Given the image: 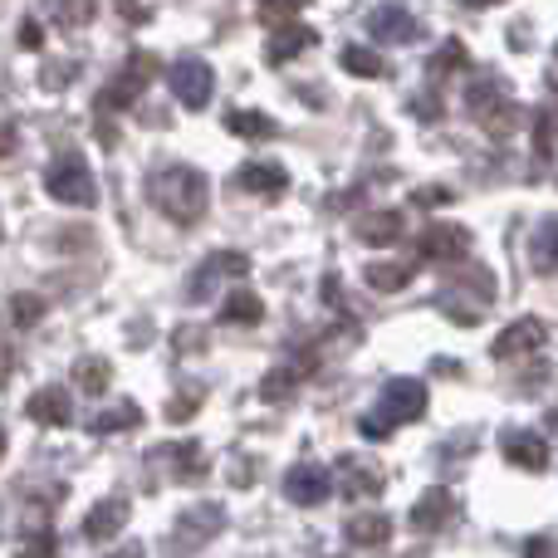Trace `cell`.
<instances>
[{
    "label": "cell",
    "mask_w": 558,
    "mask_h": 558,
    "mask_svg": "<svg viewBox=\"0 0 558 558\" xmlns=\"http://www.w3.org/2000/svg\"><path fill=\"white\" fill-rule=\"evenodd\" d=\"M343 534L357 549H377V544H387V534H392V520H387L383 510H367V514H353V520L343 524Z\"/></svg>",
    "instance_id": "21"
},
{
    "label": "cell",
    "mask_w": 558,
    "mask_h": 558,
    "mask_svg": "<svg viewBox=\"0 0 558 558\" xmlns=\"http://www.w3.org/2000/svg\"><path fill=\"white\" fill-rule=\"evenodd\" d=\"M265 318V299L260 294H251V289H235V294H226V304H221V324H241V328H251V324H260Z\"/></svg>",
    "instance_id": "26"
},
{
    "label": "cell",
    "mask_w": 558,
    "mask_h": 558,
    "mask_svg": "<svg viewBox=\"0 0 558 558\" xmlns=\"http://www.w3.org/2000/svg\"><path fill=\"white\" fill-rule=\"evenodd\" d=\"M367 29H373V39H383V45H412L416 35H422V25H416V15H407L402 5H383L367 15Z\"/></svg>",
    "instance_id": "16"
},
{
    "label": "cell",
    "mask_w": 558,
    "mask_h": 558,
    "mask_svg": "<svg viewBox=\"0 0 558 558\" xmlns=\"http://www.w3.org/2000/svg\"><path fill=\"white\" fill-rule=\"evenodd\" d=\"M338 475H343V495H357V500H367V495H383V471L363 465V456H343Z\"/></svg>",
    "instance_id": "22"
},
{
    "label": "cell",
    "mask_w": 558,
    "mask_h": 558,
    "mask_svg": "<svg viewBox=\"0 0 558 558\" xmlns=\"http://www.w3.org/2000/svg\"><path fill=\"white\" fill-rule=\"evenodd\" d=\"M167 88H172V98L186 108V113H202L216 94V74L202 54H182L172 69H167Z\"/></svg>",
    "instance_id": "5"
},
{
    "label": "cell",
    "mask_w": 558,
    "mask_h": 558,
    "mask_svg": "<svg viewBox=\"0 0 558 558\" xmlns=\"http://www.w3.org/2000/svg\"><path fill=\"white\" fill-rule=\"evenodd\" d=\"M153 456H162V461L177 465V475H192V481H202L206 475V451L196 441H182V446H157Z\"/></svg>",
    "instance_id": "27"
},
{
    "label": "cell",
    "mask_w": 558,
    "mask_h": 558,
    "mask_svg": "<svg viewBox=\"0 0 558 558\" xmlns=\"http://www.w3.org/2000/svg\"><path fill=\"white\" fill-rule=\"evenodd\" d=\"M226 520H231V514H226L221 500H196V505H186V510L177 514V524H172V549H177V554L206 549L216 534H226Z\"/></svg>",
    "instance_id": "4"
},
{
    "label": "cell",
    "mask_w": 558,
    "mask_h": 558,
    "mask_svg": "<svg viewBox=\"0 0 558 558\" xmlns=\"http://www.w3.org/2000/svg\"><path fill=\"white\" fill-rule=\"evenodd\" d=\"M407 235V216L402 211H367L363 221H357V241L363 245H397Z\"/></svg>",
    "instance_id": "18"
},
{
    "label": "cell",
    "mask_w": 558,
    "mask_h": 558,
    "mask_svg": "<svg viewBox=\"0 0 558 558\" xmlns=\"http://www.w3.org/2000/svg\"><path fill=\"white\" fill-rule=\"evenodd\" d=\"M318 35L304 25V20H284V25H270V45H265V59L270 64H289L294 54H304V49H314Z\"/></svg>",
    "instance_id": "14"
},
{
    "label": "cell",
    "mask_w": 558,
    "mask_h": 558,
    "mask_svg": "<svg viewBox=\"0 0 558 558\" xmlns=\"http://www.w3.org/2000/svg\"><path fill=\"white\" fill-rule=\"evenodd\" d=\"M147 196H153V206L167 216V221L196 226L206 216V206H211V182H206L202 167L172 162V167H162V172H153Z\"/></svg>",
    "instance_id": "1"
},
{
    "label": "cell",
    "mask_w": 558,
    "mask_h": 558,
    "mask_svg": "<svg viewBox=\"0 0 558 558\" xmlns=\"http://www.w3.org/2000/svg\"><path fill=\"white\" fill-rule=\"evenodd\" d=\"M530 265L539 275H558V216H544L530 235Z\"/></svg>",
    "instance_id": "19"
},
{
    "label": "cell",
    "mask_w": 558,
    "mask_h": 558,
    "mask_svg": "<svg viewBox=\"0 0 558 558\" xmlns=\"http://www.w3.org/2000/svg\"><path fill=\"white\" fill-rule=\"evenodd\" d=\"M74 383H78V392L104 397L108 383H113V363H108V357H98V353L78 357V363H74Z\"/></svg>",
    "instance_id": "25"
},
{
    "label": "cell",
    "mask_w": 558,
    "mask_h": 558,
    "mask_svg": "<svg viewBox=\"0 0 558 558\" xmlns=\"http://www.w3.org/2000/svg\"><path fill=\"white\" fill-rule=\"evenodd\" d=\"M128 520H133V500L128 495H108V500H98L94 510L84 514V539L88 544H108L113 534H123L128 530Z\"/></svg>",
    "instance_id": "12"
},
{
    "label": "cell",
    "mask_w": 558,
    "mask_h": 558,
    "mask_svg": "<svg viewBox=\"0 0 558 558\" xmlns=\"http://www.w3.org/2000/svg\"><path fill=\"white\" fill-rule=\"evenodd\" d=\"M343 299H348V294L338 289V275H324V304H328V308H343Z\"/></svg>",
    "instance_id": "41"
},
{
    "label": "cell",
    "mask_w": 558,
    "mask_h": 558,
    "mask_svg": "<svg viewBox=\"0 0 558 558\" xmlns=\"http://www.w3.org/2000/svg\"><path fill=\"white\" fill-rule=\"evenodd\" d=\"M299 383H304V373H294V367H270L260 383V402H289V397L299 392Z\"/></svg>",
    "instance_id": "28"
},
{
    "label": "cell",
    "mask_w": 558,
    "mask_h": 558,
    "mask_svg": "<svg viewBox=\"0 0 558 558\" xmlns=\"http://www.w3.org/2000/svg\"><path fill=\"white\" fill-rule=\"evenodd\" d=\"M357 432H363V436H367V441H387V436H392V432H397V422H387V416H383V412H367V416H363V422H357Z\"/></svg>",
    "instance_id": "38"
},
{
    "label": "cell",
    "mask_w": 558,
    "mask_h": 558,
    "mask_svg": "<svg viewBox=\"0 0 558 558\" xmlns=\"http://www.w3.org/2000/svg\"><path fill=\"white\" fill-rule=\"evenodd\" d=\"M471 245L475 241L461 221H432L422 231V241H416V260L422 265H465Z\"/></svg>",
    "instance_id": "6"
},
{
    "label": "cell",
    "mask_w": 558,
    "mask_h": 558,
    "mask_svg": "<svg viewBox=\"0 0 558 558\" xmlns=\"http://www.w3.org/2000/svg\"><path fill=\"white\" fill-rule=\"evenodd\" d=\"M544 338H549V324H544V318H534V314H524V318H514V324L500 328V338L490 343V357H495V363H510V357L539 353Z\"/></svg>",
    "instance_id": "10"
},
{
    "label": "cell",
    "mask_w": 558,
    "mask_h": 558,
    "mask_svg": "<svg viewBox=\"0 0 558 558\" xmlns=\"http://www.w3.org/2000/svg\"><path fill=\"white\" fill-rule=\"evenodd\" d=\"M294 10H304V0H260L265 25H284V20H294Z\"/></svg>",
    "instance_id": "36"
},
{
    "label": "cell",
    "mask_w": 558,
    "mask_h": 558,
    "mask_svg": "<svg viewBox=\"0 0 558 558\" xmlns=\"http://www.w3.org/2000/svg\"><path fill=\"white\" fill-rule=\"evenodd\" d=\"M153 74H157V64H153V54H128V64L113 74V84L98 94V108H133L137 98H143V88L153 84Z\"/></svg>",
    "instance_id": "8"
},
{
    "label": "cell",
    "mask_w": 558,
    "mask_h": 558,
    "mask_svg": "<svg viewBox=\"0 0 558 558\" xmlns=\"http://www.w3.org/2000/svg\"><path fill=\"white\" fill-rule=\"evenodd\" d=\"M377 412H383L387 422H397V426L422 422L426 416V383L422 377H387L383 397H377Z\"/></svg>",
    "instance_id": "7"
},
{
    "label": "cell",
    "mask_w": 558,
    "mask_h": 558,
    "mask_svg": "<svg viewBox=\"0 0 558 558\" xmlns=\"http://www.w3.org/2000/svg\"><path fill=\"white\" fill-rule=\"evenodd\" d=\"M514 123H520V104H514L510 94H505L495 108H485V113H481V128H485V133H510Z\"/></svg>",
    "instance_id": "32"
},
{
    "label": "cell",
    "mask_w": 558,
    "mask_h": 558,
    "mask_svg": "<svg viewBox=\"0 0 558 558\" xmlns=\"http://www.w3.org/2000/svg\"><path fill=\"white\" fill-rule=\"evenodd\" d=\"M416 275V260H373L363 270L367 289H377V294H397V289H407Z\"/></svg>",
    "instance_id": "20"
},
{
    "label": "cell",
    "mask_w": 558,
    "mask_h": 558,
    "mask_svg": "<svg viewBox=\"0 0 558 558\" xmlns=\"http://www.w3.org/2000/svg\"><path fill=\"white\" fill-rule=\"evenodd\" d=\"M456 514H461V500H456L451 490H441V485H432V490H422V500L412 505V514H407V520H412L416 534H441Z\"/></svg>",
    "instance_id": "13"
},
{
    "label": "cell",
    "mask_w": 558,
    "mask_h": 558,
    "mask_svg": "<svg viewBox=\"0 0 558 558\" xmlns=\"http://www.w3.org/2000/svg\"><path fill=\"white\" fill-rule=\"evenodd\" d=\"M137 422H143V407L123 397V402H113V407H104V412L88 416V432H94V436H113V432H133Z\"/></svg>",
    "instance_id": "23"
},
{
    "label": "cell",
    "mask_w": 558,
    "mask_h": 558,
    "mask_svg": "<svg viewBox=\"0 0 558 558\" xmlns=\"http://www.w3.org/2000/svg\"><path fill=\"white\" fill-rule=\"evenodd\" d=\"M461 64H465V45H461V39H446V45L432 54V64H426V69H432V78H446L451 69H461Z\"/></svg>",
    "instance_id": "34"
},
{
    "label": "cell",
    "mask_w": 558,
    "mask_h": 558,
    "mask_svg": "<svg viewBox=\"0 0 558 558\" xmlns=\"http://www.w3.org/2000/svg\"><path fill=\"white\" fill-rule=\"evenodd\" d=\"M554 426H558V412H554Z\"/></svg>",
    "instance_id": "47"
},
{
    "label": "cell",
    "mask_w": 558,
    "mask_h": 558,
    "mask_svg": "<svg viewBox=\"0 0 558 558\" xmlns=\"http://www.w3.org/2000/svg\"><path fill=\"white\" fill-rule=\"evenodd\" d=\"M10 147H15V128H0V157H5Z\"/></svg>",
    "instance_id": "44"
},
{
    "label": "cell",
    "mask_w": 558,
    "mask_h": 558,
    "mask_svg": "<svg viewBox=\"0 0 558 558\" xmlns=\"http://www.w3.org/2000/svg\"><path fill=\"white\" fill-rule=\"evenodd\" d=\"M108 558H143V544H123V549H113Z\"/></svg>",
    "instance_id": "43"
},
{
    "label": "cell",
    "mask_w": 558,
    "mask_h": 558,
    "mask_svg": "<svg viewBox=\"0 0 558 558\" xmlns=\"http://www.w3.org/2000/svg\"><path fill=\"white\" fill-rule=\"evenodd\" d=\"M45 192L54 196L59 206H74V211L98 206V182H94V167L84 162V153H59L54 162L45 167Z\"/></svg>",
    "instance_id": "2"
},
{
    "label": "cell",
    "mask_w": 558,
    "mask_h": 558,
    "mask_svg": "<svg viewBox=\"0 0 558 558\" xmlns=\"http://www.w3.org/2000/svg\"><path fill=\"white\" fill-rule=\"evenodd\" d=\"M39 318H45V299L39 294H15L10 299V324L15 328H35Z\"/></svg>",
    "instance_id": "33"
},
{
    "label": "cell",
    "mask_w": 558,
    "mask_h": 558,
    "mask_svg": "<svg viewBox=\"0 0 558 558\" xmlns=\"http://www.w3.org/2000/svg\"><path fill=\"white\" fill-rule=\"evenodd\" d=\"M284 495H289V505L314 510V505H324L328 495H333V475H328V465H318V461H294L284 471Z\"/></svg>",
    "instance_id": "9"
},
{
    "label": "cell",
    "mask_w": 558,
    "mask_h": 558,
    "mask_svg": "<svg viewBox=\"0 0 558 558\" xmlns=\"http://www.w3.org/2000/svg\"><path fill=\"white\" fill-rule=\"evenodd\" d=\"M338 64H343V74H353V78H387L383 54L367 45H343L338 49Z\"/></svg>",
    "instance_id": "24"
},
{
    "label": "cell",
    "mask_w": 558,
    "mask_h": 558,
    "mask_svg": "<svg viewBox=\"0 0 558 558\" xmlns=\"http://www.w3.org/2000/svg\"><path fill=\"white\" fill-rule=\"evenodd\" d=\"M524 558H558V534H544V539H534Z\"/></svg>",
    "instance_id": "40"
},
{
    "label": "cell",
    "mask_w": 558,
    "mask_h": 558,
    "mask_svg": "<svg viewBox=\"0 0 558 558\" xmlns=\"http://www.w3.org/2000/svg\"><path fill=\"white\" fill-rule=\"evenodd\" d=\"M0 456H5V432H0Z\"/></svg>",
    "instance_id": "46"
},
{
    "label": "cell",
    "mask_w": 558,
    "mask_h": 558,
    "mask_svg": "<svg viewBox=\"0 0 558 558\" xmlns=\"http://www.w3.org/2000/svg\"><path fill=\"white\" fill-rule=\"evenodd\" d=\"M25 416H29L35 426H69V416H74L69 387H39V392H29Z\"/></svg>",
    "instance_id": "17"
},
{
    "label": "cell",
    "mask_w": 558,
    "mask_h": 558,
    "mask_svg": "<svg viewBox=\"0 0 558 558\" xmlns=\"http://www.w3.org/2000/svg\"><path fill=\"white\" fill-rule=\"evenodd\" d=\"M558 147V108H544L539 123H534V167H549Z\"/></svg>",
    "instance_id": "29"
},
{
    "label": "cell",
    "mask_w": 558,
    "mask_h": 558,
    "mask_svg": "<svg viewBox=\"0 0 558 558\" xmlns=\"http://www.w3.org/2000/svg\"><path fill=\"white\" fill-rule=\"evenodd\" d=\"M49 554H54V534L39 524V530H29V539L20 544V558H49Z\"/></svg>",
    "instance_id": "37"
},
{
    "label": "cell",
    "mask_w": 558,
    "mask_h": 558,
    "mask_svg": "<svg viewBox=\"0 0 558 558\" xmlns=\"http://www.w3.org/2000/svg\"><path fill=\"white\" fill-rule=\"evenodd\" d=\"M54 20L64 29H78L94 20V0H54Z\"/></svg>",
    "instance_id": "35"
},
{
    "label": "cell",
    "mask_w": 558,
    "mask_h": 558,
    "mask_svg": "<svg viewBox=\"0 0 558 558\" xmlns=\"http://www.w3.org/2000/svg\"><path fill=\"white\" fill-rule=\"evenodd\" d=\"M500 456L510 465H520V471H534V475L549 471V441L539 432H530V426H510L500 436Z\"/></svg>",
    "instance_id": "11"
},
{
    "label": "cell",
    "mask_w": 558,
    "mask_h": 558,
    "mask_svg": "<svg viewBox=\"0 0 558 558\" xmlns=\"http://www.w3.org/2000/svg\"><path fill=\"white\" fill-rule=\"evenodd\" d=\"M251 260L241 251H211L192 275H186V304H211L226 294V279H245Z\"/></svg>",
    "instance_id": "3"
},
{
    "label": "cell",
    "mask_w": 558,
    "mask_h": 558,
    "mask_svg": "<svg viewBox=\"0 0 558 558\" xmlns=\"http://www.w3.org/2000/svg\"><path fill=\"white\" fill-rule=\"evenodd\" d=\"M456 5H465V10H490V5H505V0H456Z\"/></svg>",
    "instance_id": "45"
},
{
    "label": "cell",
    "mask_w": 558,
    "mask_h": 558,
    "mask_svg": "<svg viewBox=\"0 0 558 558\" xmlns=\"http://www.w3.org/2000/svg\"><path fill=\"white\" fill-rule=\"evenodd\" d=\"M451 202V192H441V186H416L412 192V206H446Z\"/></svg>",
    "instance_id": "39"
},
{
    "label": "cell",
    "mask_w": 558,
    "mask_h": 558,
    "mask_svg": "<svg viewBox=\"0 0 558 558\" xmlns=\"http://www.w3.org/2000/svg\"><path fill=\"white\" fill-rule=\"evenodd\" d=\"M226 128H231L235 137H275V118L270 113H251V108H235L231 118H226Z\"/></svg>",
    "instance_id": "30"
},
{
    "label": "cell",
    "mask_w": 558,
    "mask_h": 558,
    "mask_svg": "<svg viewBox=\"0 0 558 558\" xmlns=\"http://www.w3.org/2000/svg\"><path fill=\"white\" fill-rule=\"evenodd\" d=\"M505 94H510V84H505V78H481V84H475L471 94H465V108H471V113L481 118L485 108H495Z\"/></svg>",
    "instance_id": "31"
},
{
    "label": "cell",
    "mask_w": 558,
    "mask_h": 558,
    "mask_svg": "<svg viewBox=\"0 0 558 558\" xmlns=\"http://www.w3.org/2000/svg\"><path fill=\"white\" fill-rule=\"evenodd\" d=\"M235 186L251 196H265V202H279V196L289 192V172L279 162H245L241 172H235Z\"/></svg>",
    "instance_id": "15"
},
{
    "label": "cell",
    "mask_w": 558,
    "mask_h": 558,
    "mask_svg": "<svg viewBox=\"0 0 558 558\" xmlns=\"http://www.w3.org/2000/svg\"><path fill=\"white\" fill-rule=\"evenodd\" d=\"M39 39H45V29H39L35 20H25V25H20V45H25V49H39Z\"/></svg>",
    "instance_id": "42"
}]
</instances>
